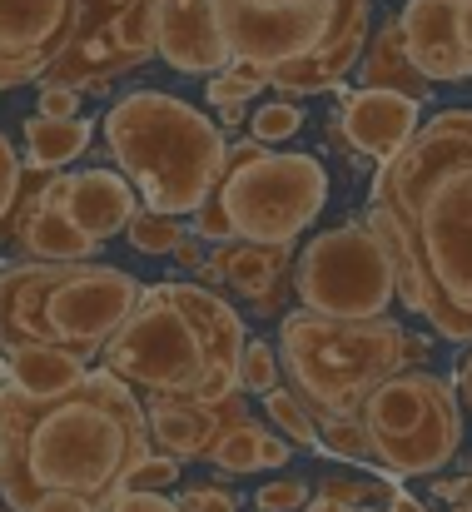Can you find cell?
I'll use <instances>...</instances> for the list:
<instances>
[{
    "label": "cell",
    "mask_w": 472,
    "mask_h": 512,
    "mask_svg": "<svg viewBox=\"0 0 472 512\" xmlns=\"http://www.w3.org/2000/svg\"><path fill=\"white\" fill-rule=\"evenodd\" d=\"M363 219L388 249L398 299L438 339L472 343V105L438 110L378 165Z\"/></svg>",
    "instance_id": "6da1fadb"
},
{
    "label": "cell",
    "mask_w": 472,
    "mask_h": 512,
    "mask_svg": "<svg viewBox=\"0 0 472 512\" xmlns=\"http://www.w3.org/2000/svg\"><path fill=\"white\" fill-rule=\"evenodd\" d=\"M150 453L135 388L105 368L60 398L0 388V498L10 512H25L45 493H75L105 512Z\"/></svg>",
    "instance_id": "7a4b0ae2"
},
{
    "label": "cell",
    "mask_w": 472,
    "mask_h": 512,
    "mask_svg": "<svg viewBox=\"0 0 472 512\" xmlns=\"http://www.w3.org/2000/svg\"><path fill=\"white\" fill-rule=\"evenodd\" d=\"M239 314L199 284H145L135 314L100 348L105 373L155 398L224 403L239 393Z\"/></svg>",
    "instance_id": "3957f363"
},
{
    "label": "cell",
    "mask_w": 472,
    "mask_h": 512,
    "mask_svg": "<svg viewBox=\"0 0 472 512\" xmlns=\"http://www.w3.org/2000/svg\"><path fill=\"white\" fill-rule=\"evenodd\" d=\"M234 60L269 70L284 95H318L368 50V0H214Z\"/></svg>",
    "instance_id": "277c9868"
},
{
    "label": "cell",
    "mask_w": 472,
    "mask_h": 512,
    "mask_svg": "<svg viewBox=\"0 0 472 512\" xmlns=\"http://www.w3.org/2000/svg\"><path fill=\"white\" fill-rule=\"evenodd\" d=\"M105 145L145 209L184 219L204 204L229 160L224 130L169 90H130L105 110Z\"/></svg>",
    "instance_id": "5b68a950"
},
{
    "label": "cell",
    "mask_w": 472,
    "mask_h": 512,
    "mask_svg": "<svg viewBox=\"0 0 472 512\" xmlns=\"http://www.w3.org/2000/svg\"><path fill=\"white\" fill-rule=\"evenodd\" d=\"M145 284L100 259L75 264H15L0 274V343H55L70 353H100L135 314Z\"/></svg>",
    "instance_id": "8992f818"
},
{
    "label": "cell",
    "mask_w": 472,
    "mask_h": 512,
    "mask_svg": "<svg viewBox=\"0 0 472 512\" xmlns=\"http://www.w3.org/2000/svg\"><path fill=\"white\" fill-rule=\"evenodd\" d=\"M423 358L428 339L393 319H323L304 309L279 324V363L314 418H358L383 378L418 368Z\"/></svg>",
    "instance_id": "52a82bcc"
},
{
    "label": "cell",
    "mask_w": 472,
    "mask_h": 512,
    "mask_svg": "<svg viewBox=\"0 0 472 512\" xmlns=\"http://www.w3.org/2000/svg\"><path fill=\"white\" fill-rule=\"evenodd\" d=\"M328 204V170L309 150L244 140L229 150L189 234L204 244H294Z\"/></svg>",
    "instance_id": "ba28073f"
},
{
    "label": "cell",
    "mask_w": 472,
    "mask_h": 512,
    "mask_svg": "<svg viewBox=\"0 0 472 512\" xmlns=\"http://www.w3.org/2000/svg\"><path fill=\"white\" fill-rule=\"evenodd\" d=\"M358 423L368 433L373 463L398 478H438L463 448V403L458 388L428 368H403L383 378Z\"/></svg>",
    "instance_id": "9c48e42d"
},
{
    "label": "cell",
    "mask_w": 472,
    "mask_h": 512,
    "mask_svg": "<svg viewBox=\"0 0 472 512\" xmlns=\"http://www.w3.org/2000/svg\"><path fill=\"white\" fill-rule=\"evenodd\" d=\"M294 294L323 319H388L398 284L388 249L378 244L368 219L338 224L304 244V254L294 259Z\"/></svg>",
    "instance_id": "30bf717a"
},
{
    "label": "cell",
    "mask_w": 472,
    "mask_h": 512,
    "mask_svg": "<svg viewBox=\"0 0 472 512\" xmlns=\"http://www.w3.org/2000/svg\"><path fill=\"white\" fill-rule=\"evenodd\" d=\"M155 55L179 75H219L234 55L224 45L214 0H159Z\"/></svg>",
    "instance_id": "8fae6325"
},
{
    "label": "cell",
    "mask_w": 472,
    "mask_h": 512,
    "mask_svg": "<svg viewBox=\"0 0 472 512\" xmlns=\"http://www.w3.org/2000/svg\"><path fill=\"white\" fill-rule=\"evenodd\" d=\"M249 418L244 413V398H224V403H199V398H155L145 408V423H150V443L164 458H209L214 443L239 423Z\"/></svg>",
    "instance_id": "7c38bea8"
},
{
    "label": "cell",
    "mask_w": 472,
    "mask_h": 512,
    "mask_svg": "<svg viewBox=\"0 0 472 512\" xmlns=\"http://www.w3.org/2000/svg\"><path fill=\"white\" fill-rule=\"evenodd\" d=\"M398 30H403V50H408L413 70L428 85L472 80L463 40H458V10H453V0H408L398 10Z\"/></svg>",
    "instance_id": "4fadbf2b"
},
{
    "label": "cell",
    "mask_w": 472,
    "mask_h": 512,
    "mask_svg": "<svg viewBox=\"0 0 472 512\" xmlns=\"http://www.w3.org/2000/svg\"><path fill=\"white\" fill-rule=\"evenodd\" d=\"M418 100L398 95V90H353L343 100V115H338V130L348 140L353 155H368V160H393L413 135H418Z\"/></svg>",
    "instance_id": "5bb4252c"
},
{
    "label": "cell",
    "mask_w": 472,
    "mask_h": 512,
    "mask_svg": "<svg viewBox=\"0 0 472 512\" xmlns=\"http://www.w3.org/2000/svg\"><path fill=\"white\" fill-rule=\"evenodd\" d=\"M204 279H224L264 314H279V299L294 279V244H219L204 264Z\"/></svg>",
    "instance_id": "9a60e30c"
},
{
    "label": "cell",
    "mask_w": 472,
    "mask_h": 512,
    "mask_svg": "<svg viewBox=\"0 0 472 512\" xmlns=\"http://www.w3.org/2000/svg\"><path fill=\"white\" fill-rule=\"evenodd\" d=\"M135 214H140V194H135V184L120 170L65 174V219H70L85 239H95V244L120 239Z\"/></svg>",
    "instance_id": "2e32d148"
},
{
    "label": "cell",
    "mask_w": 472,
    "mask_h": 512,
    "mask_svg": "<svg viewBox=\"0 0 472 512\" xmlns=\"http://www.w3.org/2000/svg\"><path fill=\"white\" fill-rule=\"evenodd\" d=\"M15 239L30 259L40 264H75V259H95V239H85L70 219H65V174H50L35 199L20 209V224H15Z\"/></svg>",
    "instance_id": "e0dca14e"
},
{
    "label": "cell",
    "mask_w": 472,
    "mask_h": 512,
    "mask_svg": "<svg viewBox=\"0 0 472 512\" xmlns=\"http://www.w3.org/2000/svg\"><path fill=\"white\" fill-rule=\"evenodd\" d=\"M85 378V358L55 343H20L5 348V383L30 398H60Z\"/></svg>",
    "instance_id": "ac0fdd59"
},
{
    "label": "cell",
    "mask_w": 472,
    "mask_h": 512,
    "mask_svg": "<svg viewBox=\"0 0 472 512\" xmlns=\"http://www.w3.org/2000/svg\"><path fill=\"white\" fill-rule=\"evenodd\" d=\"M363 90H398L408 100L423 105L428 95V80L413 70L408 50H403V30H398V15L383 20V30L373 35V45L363 50Z\"/></svg>",
    "instance_id": "d6986e66"
},
{
    "label": "cell",
    "mask_w": 472,
    "mask_h": 512,
    "mask_svg": "<svg viewBox=\"0 0 472 512\" xmlns=\"http://www.w3.org/2000/svg\"><path fill=\"white\" fill-rule=\"evenodd\" d=\"M95 125L85 115L70 120H50V115H30L25 120V160L30 170H65L75 155H85Z\"/></svg>",
    "instance_id": "ffe728a7"
},
{
    "label": "cell",
    "mask_w": 472,
    "mask_h": 512,
    "mask_svg": "<svg viewBox=\"0 0 472 512\" xmlns=\"http://www.w3.org/2000/svg\"><path fill=\"white\" fill-rule=\"evenodd\" d=\"M264 433L269 428H259L254 418H239L219 443H214V453H209V463L224 473V478H244V473H259V448H264Z\"/></svg>",
    "instance_id": "44dd1931"
},
{
    "label": "cell",
    "mask_w": 472,
    "mask_h": 512,
    "mask_svg": "<svg viewBox=\"0 0 472 512\" xmlns=\"http://www.w3.org/2000/svg\"><path fill=\"white\" fill-rule=\"evenodd\" d=\"M259 90H269V70L249 65V60H229L219 75H209V90L204 100L214 110H244V100H254Z\"/></svg>",
    "instance_id": "7402d4cb"
},
{
    "label": "cell",
    "mask_w": 472,
    "mask_h": 512,
    "mask_svg": "<svg viewBox=\"0 0 472 512\" xmlns=\"http://www.w3.org/2000/svg\"><path fill=\"white\" fill-rule=\"evenodd\" d=\"M264 413H269V423L284 433V443H299V448H314L318 443V418L309 413V403H304L294 388L264 393Z\"/></svg>",
    "instance_id": "603a6c76"
},
{
    "label": "cell",
    "mask_w": 472,
    "mask_h": 512,
    "mask_svg": "<svg viewBox=\"0 0 472 512\" xmlns=\"http://www.w3.org/2000/svg\"><path fill=\"white\" fill-rule=\"evenodd\" d=\"M314 498H328V503H343V508L368 512L373 503H383V508H388L393 483H383V478H348V473H328V478H318Z\"/></svg>",
    "instance_id": "cb8c5ba5"
},
{
    "label": "cell",
    "mask_w": 472,
    "mask_h": 512,
    "mask_svg": "<svg viewBox=\"0 0 472 512\" xmlns=\"http://www.w3.org/2000/svg\"><path fill=\"white\" fill-rule=\"evenodd\" d=\"M125 239L140 249V254H174L184 239H189V229L179 224V219H169V214H155V209H140L135 219H130V229H125Z\"/></svg>",
    "instance_id": "d4e9b609"
},
{
    "label": "cell",
    "mask_w": 472,
    "mask_h": 512,
    "mask_svg": "<svg viewBox=\"0 0 472 512\" xmlns=\"http://www.w3.org/2000/svg\"><path fill=\"white\" fill-rule=\"evenodd\" d=\"M314 448L328 458H343V463H373V448H368V433L358 418H323Z\"/></svg>",
    "instance_id": "484cf974"
},
{
    "label": "cell",
    "mask_w": 472,
    "mask_h": 512,
    "mask_svg": "<svg viewBox=\"0 0 472 512\" xmlns=\"http://www.w3.org/2000/svg\"><path fill=\"white\" fill-rule=\"evenodd\" d=\"M304 130V110L294 105V100H269V105H259L254 115H249V140H259V145H284V140H294Z\"/></svg>",
    "instance_id": "4316f807"
},
{
    "label": "cell",
    "mask_w": 472,
    "mask_h": 512,
    "mask_svg": "<svg viewBox=\"0 0 472 512\" xmlns=\"http://www.w3.org/2000/svg\"><path fill=\"white\" fill-rule=\"evenodd\" d=\"M239 388H244V393H259V398L279 388V353H274V343H264V339L244 343V358H239Z\"/></svg>",
    "instance_id": "83f0119b"
},
{
    "label": "cell",
    "mask_w": 472,
    "mask_h": 512,
    "mask_svg": "<svg viewBox=\"0 0 472 512\" xmlns=\"http://www.w3.org/2000/svg\"><path fill=\"white\" fill-rule=\"evenodd\" d=\"M314 498V488L304 478H279V483H264L254 493V508L259 512H304Z\"/></svg>",
    "instance_id": "f1b7e54d"
},
{
    "label": "cell",
    "mask_w": 472,
    "mask_h": 512,
    "mask_svg": "<svg viewBox=\"0 0 472 512\" xmlns=\"http://www.w3.org/2000/svg\"><path fill=\"white\" fill-rule=\"evenodd\" d=\"M174 483H179V463L164 458V453H150V458L130 473V488H125V493H164V488H174Z\"/></svg>",
    "instance_id": "f546056e"
},
{
    "label": "cell",
    "mask_w": 472,
    "mask_h": 512,
    "mask_svg": "<svg viewBox=\"0 0 472 512\" xmlns=\"http://www.w3.org/2000/svg\"><path fill=\"white\" fill-rule=\"evenodd\" d=\"M179 512H239V498L219 483H199L179 493Z\"/></svg>",
    "instance_id": "4dcf8cb0"
},
{
    "label": "cell",
    "mask_w": 472,
    "mask_h": 512,
    "mask_svg": "<svg viewBox=\"0 0 472 512\" xmlns=\"http://www.w3.org/2000/svg\"><path fill=\"white\" fill-rule=\"evenodd\" d=\"M15 199H20V155H15L10 135L0 130V219L15 209Z\"/></svg>",
    "instance_id": "1f68e13d"
},
{
    "label": "cell",
    "mask_w": 472,
    "mask_h": 512,
    "mask_svg": "<svg viewBox=\"0 0 472 512\" xmlns=\"http://www.w3.org/2000/svg\"><path fill=\"white\" fill-rule=\"evenodd\" d=\"M35 115H50V120H70V115H80V90H75V85H55V80H45V85H40V105H35Z\"/></svg>",
    "instance_id": "d6a6232c"
},
{
    "label": "cell",
    "mask_w": 472,
    "mask_h": 512,
    "mask_svg": "<svg viewBox=\"0 0 472 512\" xmlns=\"http://www.w3.org/2000/svg\"><path fill=\"white\" fill-rule=\"evenodd\" d=\"M105 512H179V503L164 493H120Z\"/></svg>",
    "instance_id": "836d02e7"
},
{
    "label": "cell",
    "mask_w": 472,
    "mask_h": 512,
    "mask_svg": "<svg viewBox=\"0 0 472 512\" xmlns=\"http://www.w3.org/2000/svg\"><path fill=\"white\" fill-rule=\"evenodd\" d=\"M25 512H100V508L85 503V498H75V493H45V498H35Z\"/></svg>",
    "instance_id": "e575fe53"
},
{
    "label": "cell",
    "mask_w": 472,
    "mask_h": 512,
    "mask_svg": "<svg viewBox=\"0 0 472 512\" xmlns=\"http://www.w3.org/2000/svg\"><path fill=\"white\" fill-rule=\"evenodd\" d=\"M294 453V443H284L279 433H264V448H259V468H284Z\"/></svg>",
    "instance_id": "d590c367"
},
{
    "label": "cell",
    "mask_w": 472,
    "mask_h": 512,
    "mask_svg": "<svg viewBox=\"0 0 472 512\" xmlns=\"http://www.w3.org/2000/svg\"><path fill=\"white\" fill-rule=\"evenodd\" d=\"M458 10V40H463V55H468V70H472V0H453Z\"/></svg>",
    "instance_id": "8d00e7d4"
},
{
    "label": "cell",
    "mask_w": 472,
    "mask_h": 512,
    "mask_svg": "<svg viewBox=\"0 0 472 512\" xmlns=\"http://www.w3.org/2000/svg\"><path fill=\"white\" fill-rule=\"evenodd\" d=\"M169 259H179L184 269H199V264H204V239H194V234H189V239H184V244H179Z\"/></svg>",
    "instance_id": "74e56055"
},
{
    "label": "cell",
    "mask_w": 472,
    "mask_h": 512,
    "mask_svg": "<svg viewBox=\"0 0 472 512\" xmlns=\"http://www.w3.org/2000/svg\"><path fill=\"white\" fill-rule=\"evenodd\" d=\"M433 498L458 503V498H463V473H458V478H433Z\"/></svg>",
    "instance_id": "f35d334b"
},
{
    "label": "cell",
    "mask_w": 472,
    "mask_h": 512,
    "mask_svg": "<svg viewBox=\"0 0 472 512\" xmlns=\"http://www.w3.org/2000/svg\"><path fill=\"white\" fill-rule=\"evenodd\" d=\"M458 403L472 408V348L463 353V363H458Z\"/></svg>",
    "instance_id": "ab89813d"
},
{
    "label": "cell",
    "mask_w": 472,
    "mask_h": 512,
    "mask_svg": "<svg viewBox=\"0 0 472 512\" xmlns=\"http://www.w3.org/2000/svg\"><path fill=\"white\" fill-rule=\"evenodd\" d=\"M383 512H428V508H423L413 493H398V488H393V498H388V508Z\"/></svg>",
    "instance_id": "60d3db41"
},
{
    "label": "cell",
    "mask_w": 472,
    "mask_h": 512,
    "mask_svg": "<svg viewBox=\"0 0 472 512\" xmlns=\"http://www.w3.org/2000/svg\"><path fill=\"white\" fill-rule=\"evenodd\" d=\"M304 512H358V508H343V503H328V498H309Z\"/></svg>",
    "instance_id": "b9f144b4"
},
{
    "label": "cell",
    "mask_w": 472,
    "mask_h": 512,
    "mask_svg": "<svg viewBox=\"0 0 472 512\" xmlns=\"http://www.w3.org/2000/svg\"><path fill=\"white\" fill-rule=\"evenodd\" d=\"M448 512H472V498H458V503H448Z\"/></svg>",
    "instance_id": "7bdbcfd3"
}]
</instances>
